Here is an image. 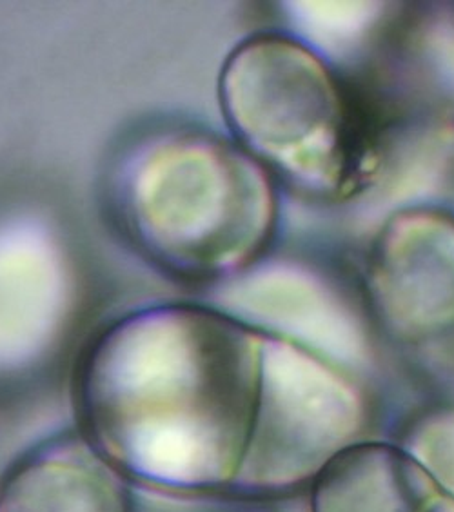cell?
I'll return each instance as SVG.
<instances>
[{"label":"cell","instance_id":"obj_6","mask_svg":"<svg viewBox=\"0 0 454 512\" xmlns=\"http://www.w3.org/2000/svg\"><path fill=\"white\" fill-rule=\"evenodd\" d=\"M418 471L404 456L355 454L331 467L315 494L316 512H424Z\"/></svg>","mask_w":454,"mask_h":512},{"label":"cell","instance_id":"obj_7","mask_svg":"<svg viewBox=\"0 0 454 512\" xmlns=\"http://www.w3.org/2000/svg\"><path fill=\"white\" fill-rule=\"evenodd\" d=\"M304 11L316 39L331 50L344 51L371 30L380 8L373 2H309Z\"/></svg>","mask_w":454,"mask_h":512},{"label":"cell","instance_id":"obj_8","mask_svg":"<svg viewBox=\"0 0 454 512\" xmlns=\"http://www.w3.org/2000/svg\"><path fill=\"white\" fill-rule=\"evenodd\" d=\"M425 73L454 97V22L438 20L425 28L420 40Z\"/></svg>","mask_w":454,"mask_h":512},{"label":"cell","instance_id":"obj_5","mask_svg":"<svg viewBox=\"0 0 454 512\" xmlns=\"http://www.w3.org/2000/svg\"><path fill=\"white\" fill-rule=\"evenodd\" d=\"M0 512H135L126 476L82 431L35 445L0 483Z\"/></svg>","mask_w":454,"mask_h":512},{"label":"cell","instance_id":"obj_1","mask_svg":"<svg viewBox=\"0 0 454 512\" xmlns=\"http://www.w3.org/2000/svg\"><path fill=\"white\" fill-rule=\"evenodd\" d=\"M266 344L213 307L157 304L120 316L80 364V431L129 478L238 491L264 413Z\"/></svg>","mask_w":454,"mask_h":512},{"label":"cell","instance_id":"obj_2","mask_svg":"<svg viewBox=\"0 0 454 512\" xmlns=\"http://www.w3.org/2000/svg\"><path fill=\"white\" fill-rule=\"evenodd\" d=\"M111 224L137 255L178 282L213 284L246 271L275 229L266 168L233 138L188 122L149 126L109 162Z\"/></svg>","mask_w":454,"mask_h":512},{"label":"cell","instance_id":"obj_3","mask_svg":"<svg viewBox=\"0 0 454 512\" xmlns=\"http://www.w3.org/2000/svg\"><path fill=\"white\" fill-rule=\"evenodd\" d=\"M218 100L238 146L298 186L335 188L371 162L369 113L342 99L326 66L295 39L242 40L220 69Z\"/></svg>","mask_w":454,"mask_h":512},{"label":"cell","instance_id":"obj_4","mask_svg":"<svg viewBox=\"0 0 454 512\" xmlns=\"http://www.w3.org/2000/svg\"><path fill=\"white\" fill-rule=\"evenodd\" d=\"M378 306L405 333L454 322V220L407 213L385 227L371 264Z\"/></svg>","mask_w":454,"mask_h":512}]
</instances>
